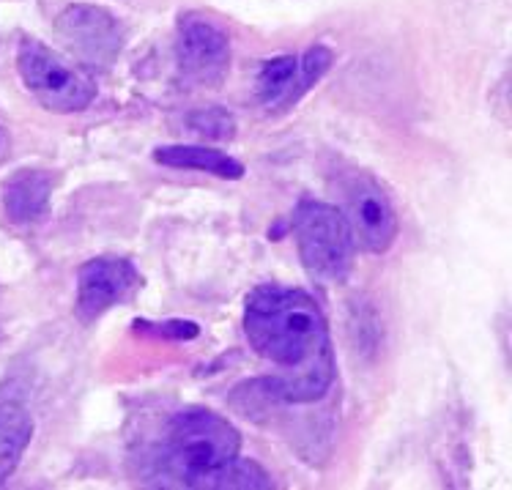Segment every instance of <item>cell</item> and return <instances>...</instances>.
<instances>
[{
    "mask_svg": "<svg viewBox=\"0 0 512 490\" xmlns=\"http://www.w3.org/2000/svg\"><path fill=\"white\" fill-rule=\"evenodd\" d=\"M244 334L255 354L283 367L263 378L266 395L280 403H313L335 381V359L329 329L318 304L307 291L261 285L244 302Z\"/></svg>",
    "mask_w": 512,
    "mask_h": 490,
    "instance_id": "cell-1",
    "label": "cell"
},
{
    "mask_svg": "<svg viewBox=\"0 0 512 490\" xmlns=\"http://www.w3.org/2000/svg\"><path fill=\"white\" fill-rule=\"evenodd\" d=\"M239 430L214 411L192 408L170 419L157 458L159 482L168 488L261 490L272 488L269 474L239 458Z\"/></svg>",
    "mask_w": 512,
    "mask_h": 490,
    "instance_id": "cell-2",
    "label": "cell"
},
{
    "mask_svg": "<svg viewBox=\"0 0 512 490\" xmlns=\"http://www.w3.org/2000/svg\"><path fill=\"white\" fill-rule=\"evenodd\" d=\"M293 233L307 272L321 282H343L354 266V236L343 211L302 200L293 211Z\"/></svg>",
    "mask_w": 512,
    "mask_h": 490,
    "instance_id": "cell-3",
    "label": "cell"
},
{
    "mask_svg": "<svg viewBox=\"0 0 512 490\" xmlns=\"http://www.w3.org/2000/svg\"><path fill=\"white\" fill-rule=\"evenodd\" d=\"M17 66L31 94L47 110L55 113H77L94 102L96 88L80 69L63 61L61 55L47 50L44 44L25 39L20 44Z\"/></svg>",
    "mask_w": 512,
    "mask_h": 490,
    "instance_id": "cell-4",
    "label": "cell"
},
{
    "mask_svg": "<svg viewBox=\"0 0 512 490\" xmlns=\"http://www.w3.org/2000/svg\"><path fill=\"white\" fill-rule=\"evenodd\" d=\"M340 192L354 244L367 252H387L398 236V217L384 189L365 173H351L340 181Z\"/></svg>",
    "mask_w": 512,
    "mask_h": 490,
    "instance_id": "cell-5",
    "label": "cell"
},
{
    "mask_svg": "<svg viewBox=\"0 0 512 490\" xmlns=\"http://www.w3.org/2000/svg\"><path fill=\"white\" fill-rule=\"evenodd\" d=\"M329 66H332V50L324 44L310 47L302 61L291 55L266 61L258 74V96L269 110H285L293 102H299L302 94H307L324 77Z\"/></svg>",
    "mask_w": 512,
    "mask_h": 490,
    "instance_id": "cell-6",
    "label": "cell"
},
{
    "mask_svg": "<svg viewBox=\"0 0 512 490\" xmlns=\"http://www.w3.org/2000/svg\"><path fill=\"white\" fill-rule=\"evenodd\" d=\"M230 61V42L222 28L198 14L181 17L178 63L181 72L198 83H217Z\"/></svg>",
    "mask_w": 512,
    "mask_h": 490,
    "instance_id": "cell-7",
    "label": "cell"
},
{
    "mask_svg": "<svg viewBox=\"0 0 512 490\" xmlns=\"http://www.w3.org/2000/svg\"><path fill=\"white\" fill-rule=\"evenodd\" d=\"M137 285H140V274L124 258L88 261L77 272V313L85 321H91L110 310L113 304L124 302Z\"/></svg>",
    "mask_w": 512,
    "mask_h": 490,
    "instance_id": "cell-8",
    "label": "cell"
},
{
    "mask_svg": "<svg viewBox=\"0 0 512 490\" xmlns=\"http://www.w3.org/2000/svg\"><path fill=\"white\" fill-rule=\"evenodd\" d=\"M63 39L88 63L107 66L121 50V28L113 14L99 6H72L58 20Z\"/></svg>",
    "mask_w": 512,
    "mask_h": 490,
    "instance_id": "cell-9",
    "label": "cell"
},
{
    "mask_svg": "<svg viewBox=\"0 0 512 490\" xmlns=\"http://www.w3.org/2000/svg\"><path fill=\"white\" fill-rule=\"evenodd\" d=\"M53 181L39 170H20L3 184V209L14 222H36L50 206Z\"/></svg>",
    "mask_w": 512,
    "mask_h": 490,
    "instance_id": "cell-10",
    "label": "cell"
},
{
    "mask_svg": "<svg viewBox=\"0 0 512 490\" xmlns=\"http://www.w3.org/2000/svg\"><path fill=\"white\" fill-rule=\"evenodd\" d=\"M154 159L159 165L168 167H184V170H203L211 176L230 178V181H239L244 176V165L239 159L228 157L222 151L203 146H165L154 151Z\"/></svg>",
    "mask_w": 512,
    "mask_h": 490,
    "instance_id": "cell-11",
    "label": "cell"
},
{
    "mask_svg": "<svg viewBox=\"0 0 512 490\" xmlns=\"http://www.w3.org/2000/svg\"><path fill=\"white\" fill-rule=\"evenodd\" d=\"M33 422L22 406H0V485H6L14 469L20 466L25 447L31 444Z\"/></svg>",
    "mask_w": 512,
    "mask_h": 490,
    "instance_id": "cell-12",
    "label": "cell"
},
{
    "mask_svg": "<svg viewBox=\"0 0 512 490\" xmlns=\"http://www.w3.org/2000/svg\"><path fill=\"white\" fill-rule=\"evenodd\" d=\"M187 126L192 135L203 137V140H230L236 132L233 115L222 107H206V110L187 115Z\"/></svg>",
    "mask_w": 512,
    "mask_h": 490,
    "instance_id": "cell-13",
    "label": "cell"
},
{
    "mask_svg": "<svg viewBox=\"0 0 512 490\" xmlns=\"http://www.w3.org/2000/svg\"><path fill=\"white\" fill-rule=\"evenodd\" d=\"M3 146H6V140H3V132H0V154H3Z\"/></svg>",
    "mask_w": 512,
    "mask_h": 490,
    "instance_id": "cell-14",
    "label": "cell"
}]
</instances>
